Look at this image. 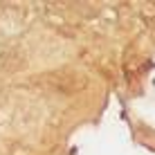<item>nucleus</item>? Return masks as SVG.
Returning <instances> with one entry per match:
<instances>
[{
	"label": "nucleus",
	"mask_w": 155,
	"mask_h": 155,
	"mask_svg": "<svg viewBox=\"0 0 155 155\" xmlns=\"http://www.w3.org/2000/svg\"><path fill=\"white\" fill-rule=\"evenodd\" d=\"M27 65V58H25V52L18 50V47H7V50L0 52V70L5 72H20Z\"/></svg>",
	"instance_id": "nucleus-1"
},
{
	"label": "nucleus",
	"mask_w": 155,
	"mask_h": 155,
	"mask_svg": "<svg viewBox=\"0 0 155 155\" xmlns=\"http://www.w3.org/2000/svg\"><path fill=\"white\" fill-rule=\"evenodd\" d=\"M50 83H52L54 90H58V92H63V94H72L83 85V81H79L72 72H54L50 77Z\"/></svg>",
	"instance_id": "nucleus-2"
}]
</instances>
